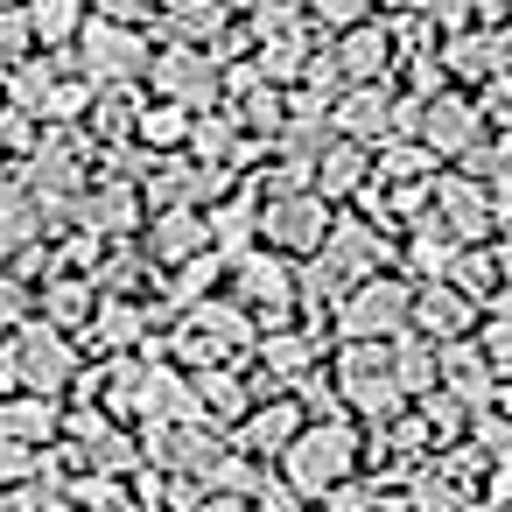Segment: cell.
<instances>
[{
  "label": "cell",
  "instance_id": "6da1fadb",
  "mask_svg": "<svg viewBox=\"0 0 512 512\" xmlns=\"http://www.w3.org/2000/svg\"><path fill=\"white\" fill-rule=\"evenodd\" d=\"M351 470V435L344 428H316V435H302V449H295V484H337Z\"/></svg>",
  "mask_w": 512,
  "mask_h": 512
},
{
  "label": "cell",
  "instance_id": "7a4b0ae2",
  "mask_svg": "<svg viewBox=\"0 0 512 512\" xmlns=\"http://www.w3.org/2000/svg\"><path fill=\"white\" fill-rule=\"evenodd\" d=\"M400 309H407V302H400V288H372L365 302H351V309H344V330H351V337H372V330L400 323Z\"/></svg>",
  "mask_w": 512,
  "mask_h": 512
},
{
  "label": "cell",
  "instance_id": "3957f363",
  "mask_svg": "<svg viewBox=\"0 0 512 512\" xmlns=\"http://www.w3.org/2000/svg\"><path fill=\"white\" fill-rule=\"evenodd\" d=\"M267 232H274L281 246H316V239H323V211H316V204H281Z\"/></svg>",
  "mask_w": 512,
  "mask_h": 512
},
{
  "label": "cell",
  "instance_id": "277c9868",
  "mask_svg": "<svg viewBox=\"0 0 512 512\" xmlns=\"http://www.w3.org/2000/svg\"><path fill=\"white\" fill-rule=\"evenodd\" d=\"M92 64H99V71H127V64H134V36L92 29Z\"/></svg>",
  "mask_w": 512,
  "mask_h": 512
},
{
  "label": "cell",
  "instance_id": "5b68a950",
  "mask_svg": "<svg viewBox=\"0 0 512 512\" xmlns=\"http://www.w3.org/2000/svg\"><path fill=\"white\" fill-rule=\"evenodd\" d=\"M22 372H29V379H64V351L29 344V351H22Z\"/></svg>",
  "mask_w": 512,
  "mask_h": 512
},
{
  "label": "cell",
  "instance_id": "8992f818",
  "mask_svg": "<svg viewBox=\"0 0 512 512\" xmlns=\"http://www.w3.org/2000/svg\"><path fill=\"white\" fill-rule=\"evenodd\" d=\"M428 134H435V141H463V134H470V120H463V106H442V113L428 120Z\"/></svg>",
  "mask_w": 512,
  "mask_h": 512
},
{
  "label": "cell",
  "instance_id": "52a82bcc",
  "mask_svg": "<svg viewBox=\"0 0 512 512\" xmlns=\"http://www.w3.org/2000/svg\"><path fill=\"white\" fill-rule=\"evenodd\" d=\"M281 288H288V281H281L267 260H253V267H246V295H281Z\"/></svg>",
  "mask_w": 512,
  "mask_h": 512
},
{
  "label": "cell",
  "instance_id": "ba28073f",
  "mask_svg": "<svg viewBox=\"0 0 512 512\" xmlns=\"http://www.w3.org/2000/svg\"><path fill=\"white\" fill-rule=\"evenodd\" d=\"M36 22L43 29H71V0H36Z\"/></svg>",
  "mask_w": 512,
  "mask_h": 512
},
{
  "label": "cell",
  "instance_id": "9c48e42d",
  "mask_svg": "<svg viewBox=\"0 0 512 512\" xmlns=\"http://www.w3.org/2000/svg\"><path fill=\"white\" fill-rule=\"evenodd\" d=\"M428 316H435V323H463V309H456L449 295H435V302H428Z\"/></svg>",
  "mask_w": 512,
  "mask_h": 512
},
{
  "label": "cell",
  "instance_id": "30bf717a",
  "mask_svg": "<svg viewBox=\"0 0 512 512\" xmlns=\"http://www.w3.org/2000/svg\"><path fill=\"white\" fill-rule=\"evenodd\" d=\"M316 8H323V15H358L365 0H316Z\"/></svg>",
  "mask_w": 512,
  "mask_h": 512
}]
</instances>
